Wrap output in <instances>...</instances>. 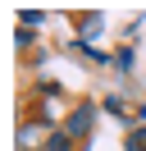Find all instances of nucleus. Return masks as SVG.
Returning a JSON list of instances; mask_svg holds the SVG:
<instances>
[{"instance_id": "nucleus-1", "label": "nucleus", "mask_w": 146, "mask_h": 151, "mask_svg": "<svg viewBox=\"0 0 146 151\" xmlns=\"http://www.w3.org/2000/svg\"><path fill=\"white\" fill-rule=\"evenodd\" d=\"M50 133H55L50 124H36V119H27V124H23V133H18V147H23V151H32L36 142L46 147V137H50Z\"/></svg>"}, {"instance_id": "nucleus-2", "label": "nucleus", "mask_w": 146, "mask_h": 151, "mask_svg": "<svg viewBox=\"0 0 146 151\" xmlns=\"http://www.w3.org/2000/svg\"><path fill=\"white\" fill-rule=\"evenodd\" d=\"M91 119H96V110H91V105H78V110L69 114V128H64V133H69L73 142L87 137V133H91Z\"/></svg>"}, {"instance_id": "nucleus-3", "label": "nucleus", "mask_w": 146, "mask_h": 151, "mask_svg": "<svg viewBox=\"0 0 146 151\" xmlns=\"http://www.w3.org/2000/svg\"><path fill=\"white\" fill-rule=\"evenodd\" d=\"M41 151H73V137H69L64 128H55L50 137H46V147H41Z\"/></svg>"}, {"instance_id": "nucleus-4", "label": "nucleus", "mask_w": 146, "mask_h": 151, "mask_svg": "<svg viewBox=\"0 0 146 151\" xmlns=\"http://www.w3.org/2000/svg\"><path fill=\"white\" fill-rule=\"evenodd\" d=\"M128 151H146V133H132L128 137Z\"/></svg>"}]
</instances>
